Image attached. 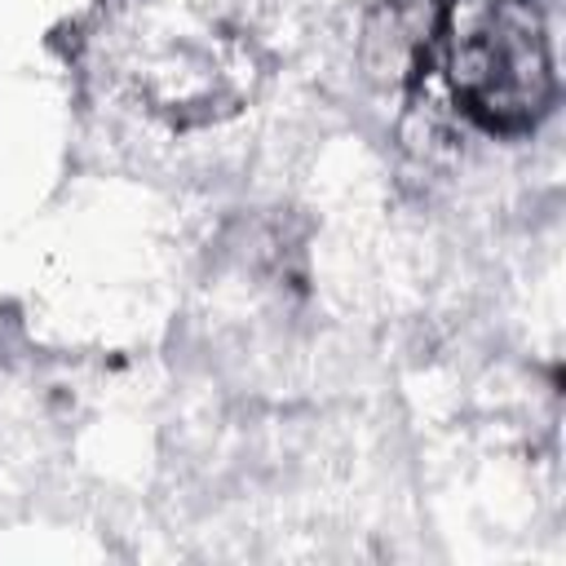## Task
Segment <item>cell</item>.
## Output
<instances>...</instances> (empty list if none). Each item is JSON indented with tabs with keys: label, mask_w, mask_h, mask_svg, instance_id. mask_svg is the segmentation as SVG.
<instances>
[{
	"label": "cell",
	"mask_w": 566,
	"mask_h": 566,
	"mask_svg": "<svg viewBox=\"0 0 566 566\" xmlns=\"http://www.w3.org/2000/svg\"><path fill=\"white\" fill-rule=\"evenodd\" d=\"M447 84L491 128H531L553 102V62L531 0H451L438 13Z\"/></svg>",
	"instance_id": "1"
},
{
	"label": "cell",
	"mask_w": 566,
	"mask_h": 566,
	"mask_svg": "<svg viewBox=\"0 0 566 566\" xmlns=\"http://www.w3.org/2000/svg\"><path fill=\"white\" fill-rule=\"evenodd\" d=\"M424 53H429L424 0H385L376 22L367 27V62L380 75L398 80V75H411Z\"/></svg>",
	"instance_id": "2"
}]
</instances>
